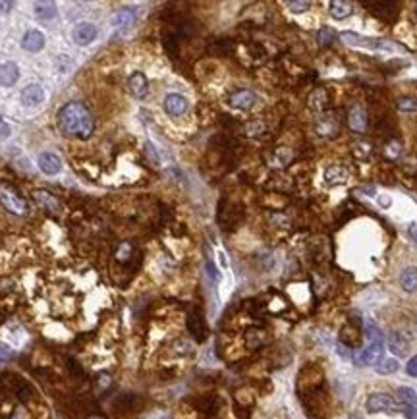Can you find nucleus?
I'll list each match as a JSON object with an SVG mask.
<instances>
[{
    "label": "nucleus",
    "instance_id": "obj_4",
    "mask_svg": "<svg viewBox=\"0 0 417 419\" xmlns=\"http://www.w3.org/2000/svg\"><path fill=\"white\" fill-rule=\"evenodd\" d=\"M367 411H371V413H394L396 404L388 394L377 392V394H371L367 398Z\"/></svg>",
    "mask_w": 417,
    "mask_h": 419
},
{
    "label": "nucleus",
    "instance_id": "obj_34",
    "mask_svg": "<svg viewBox=\"0 0 417 419\" xmlns=\"http://www.w3.org/2000/svg\"><path fill=\"white\" fill-rule=\"evenodd\" d=\"M369 153H371V145L365 143V141H359V143L354 145V155L358 156V158H367Z\"/></svg>",
    "mask_w": 417,
    "mask_h": 419
},
{
    "label": "nucleus",
    "instance_id": "obj_26",
    "mask_svg": "<svg viewBox=\"0 0 417 419\" xmlns=\"http://www.w3.org/2000/svg\"><path fill=\"white\" fill-rule=\"evenodd\" d=\"M265 340H267V334H265V331H261V329H251V331L247 332V346H249L251 350H257L259 346H263Z\"/></svg>",
    "mask_w": 417,
    "mask_h": 419
},
{
    "label": "nucleus",
    "instance_id": "obj_29",
    "mask_svg": "<svg viewBox=\"0 0 417 419\" xmlns=\"http://www.w3.org/2000/svg\"><path fill=\"white\" fill-rule=\"evenodd\" d=\"M398 108L404 112H417V99L415 97H400Z\"/></svg>",
    "mask_w": 417,
    "mask_h": 419
},
{
    "label": "nucleus",
    "instance_id": "obj_27",
    "mask_svg": "<svg viewBox=\"0 0 417 419\" xmlns=\"http://www.w3.org/2000/svg\"><path fill=\"white\" fill-rule=\"evenodd\" d=\"M317 41H319L320 47H327V45H332L336 41V31L330 29V27H323L317 35Z\"/></svg>",
    "mask_w": 417,
    "mask_h": 419
},
{
    "label": "nucleus",
    "instance_id": "obj_25",
    "mask_svg": "<svg viewBox=\"0 0 417 419\" xmlns=\"http://www.w3.org/2000/svg\"><path fill=\"white\" fill-rule=\"evenodd\" d=\"M340 338H342V344H346V346H356V344H359V332L356 327L348 325V327L342 329Z\"/></svg>",
    "mask_w": 417,
    "mask_h": 419
},
{
    "label": "nucleus",
    "instance_id": "obj_32",
    "mask_svg": "<svg viewBox=\"0 0 417 419\" xmlns=\"http://www.w3.org/2000/svg\"><path fill=\"white\" fill-rule=\"evenodd\" d=\"M286 6L290 8V12H294V14H303V12H307L311 8V2H307V0H303V2H300V0H290V2H286Z\"/></svg>",
    "mask_w": 417,
    "mask_h": 419
},
{
    "label": "nucleus",
    "instance_id": "obj_6",
    "mask_svg": "<svg viewBox=\"0 0 417 419\" xmlns=\"http://www.w3.org/2000/svg\"><path fill=\"white\" fill-rule=\"evenodd\" d=\"M382 351H384L382 344H378V342H371L367 348L359 353L358 365H361V367H367V365H378L380 360H382Z\"/></svg>",
    "mask_w": 417,
    "mask_h": 419
},
{
    "label": "nucleus",
    "instance_id": "obj_33",
    "mask_svg": "<svg viewBox=\"0 0 417 419\" xmlns=\"http://www.w3.org/2000/svg\"><path fill=\"white\" fill-rule=\"evenodd\" d=\"M16 396H18L21 402H27V400L33 396V389H31L27 382H20V384L16 386Z\"/></svg>",
    "mask_w": 417,
    "mask_h": 419
},
{
    "label": "nucleus",
    "instance_id": "obj_41",
    "mask_svg": "<svg viewBox=\"0 0 417 419\" xmlns=\"http://www.w3.org/2000/svg\"><path fill=\"white\" fill-rule=\"evenodd\" d=\"M8 356H10V350H8L6 346H0V358H2V360H6Z\"/></svg>",
    "mask_w": 417,
    "mask_h": 419
},
{
    "label": "nucleus",
    "instance_id": "obj_42",
    "mask_svg": "<svg viewBox=\"0 0 417 419\" xmlns=\"http://www.w3.org/2000/svg\"><path fill=\"white\" fill-rule=\"evenodd\" d=\"M378 203L382 205V207H390L392 199H390V197H378Z\"/></svg>",
    "mask_w": 417,
    "mask_h": 419
},
{
    "label": "nucleus",
    "instance_id": "obj_19",
    "mask_svg": "<svg viewBox=\"0 0 417 419\" xmlns=\"http://www.w3.org/2000/svg\"><path fill=\"white\" fill-rule=\"evenodd\" d=\"M388 348H390L392 353H396V356L402 358V356H406L407 350H409V342H407V338L404 334L394 332V334L390 336V340H388Z\"/></svg>",
    "mask_w": 417,
    "mask_h": 419
},
{
    "label": "nucleus",
    "instance_id": "obj_39",
    "mask_svg": "<svg viewBox=\"0 0 417 419\" xmlns=\"http://www.w3.org/2000/svg\"><path fill=\"white\" fill-rule=\"evenodd\" d=\"M407 234H409V238L417 244V222H411V224L407 226Z\"/></svg>",
    "mask_w": 417,
    "mask_h": 419
},
{
    "label": "nucleus",
    "instance_id": "obj_36",
    "mask_svg": "<svg viewBox=\"0 0 417 419\" xmlns=\"http://www.w3.org/2000/svg\"><path fill=\"white\" fill-rule=\"evenodd\" d=\"M97 384H99V386H103V389H108V386L112 384V379H110V375H108V373H99V375H97Z\"/></svg>",
    "mask_w": 417,
    "mask_h": 419
},
{
    "label": "nucleus",
    "instance_id": "obj_10",
    "mask_svg": "<svg viewBox=\"0 0 417 419\" xmlns=\"http://www.w3.org/2000/svg\"><path fill=\"white\" fill-rule=\"evenodd\" d=\"M187 331L194 334V338L197 342H203L205 336H207V327H205V321L201 317V313L194 311L189 317H187Z\"/></svg>",
    "mask_w": 417,
    "mask_h": 419
},
{
    "label": "nucleus",
    "instance_id": "obj_23",
    "mask_svg": "<svg viewBox=\"0 0 417 419\" xmlns=\"http://www.w3.org/2000/svg\"><path fill=\"white\" fill-rule=\"evenodd\" d=\"M35 14H37V18L39 20H52L54 16H56V6H54V2H37L35 4Z\"/></svg>",
    "mask_w": 417,
    "mask_h": 419
},
{
    "label": "nucleus",
    "instance_id": "obj_8",
    "mask_svg": "<svg viewBox=\"0 0 417 419\" xmlns=\"http://www.w3.org/2000/svg\"><path fill=\"white\" fill-rule=\"evenodd\" d=\"M165 110L170 116H182L187 110V101H185V97L178 95V93H170L165 99Z\"/></svg>",
    "mask_w": 417,
    "mask_h": 419
},
{
    "label": "nucleus",
    "instance_id": "obj_7",
    "mask_svg": "<svg viewBox=\"0 0 417 419\" xmlns=\"http://www.w3.org/2000/svg\"><path fill=\"white\" fill-rule=\"evenodd\" d=\"M72 37H74V41H76L78 45H89V43H93L95 37H97V27H95L93 23L81 21V23H78V25L74 27Z\"/></svg>",
    "mask_w": 417,
    "mask_h": 419
},
{
    "label": "nucleus",
    "instance_id": "obj_9",
    "mask_svg": "<svg viewBox=\"0 0 417 419\" xmlns=\"http://www.w3.org/2000/svg\"><path fill=\"white\" fill-rule=\"evenodd\" d=\"M33 197H35V201H37L45 211H49L52 215H58L60 213L58 199L50 194V191H47V189H37V191L33 194Z\"/></svg>",
    "mask_w": 417,
    "mask_h": 419
},
{
    "label": "nucleus",
    "instance_id": "obj_12",
    "mask_svg": "<svg viewBox=\"0 0 417 419\" xmlns=\"http://www.w3.org/2000/svg\"><path fill=\"white\" fill-rule=\"evenodd\" d=\"M43 99H45V91H43V87L37 85V83L27 85V87L21 91V103L27 105V107L39 105V103H43Z\"/></svg>",
    "mask_w": 417,
    "mask_h": 419
},
{
    "label": "nucleus",
    "instance_id": "obj_13",
    "mask_svg": "<svg viewBox=\"0 0 417 419\" xmlns=\"http://www.w3.org/2000/svg\"><path fill=\"white\" fill-rule=\"evenodd\" d=\"M39 168L45 174H56V172H60V168H62V160H60V156L54 155V153H43V155L39 156Z\"/></svg>",
    "mask_w": 417,
    "mask_h": 419
},
{
    "label": "nucleus",
    "instance_id": "obj_3",
    "mask_svg": "<svg viewBox=\"0 0 417 419\" xmlns=\"http://www.w3.org/2000/svg\"><path fill=\"white\" fill-rule=\"evenodd\" d=\"M342 41L348 43L351 47H367V49H380V50H394L392 45H388L387 41H380V39H367L363 35H356L351 31H346L342 33Z\"/></svg>",
    "mask_w": 417,
    "mask_h": 419
},
{
    "label": "nucleus",
    "instance_id": "obj_5",
    "mask_svg": "<svg viewBox=\"0 0 417 419\" xmlns=\"http://www.w3.org/2000/svg\"><path fill=\"white\" fill-rule=\"evenodd\" d=\"M398 400L406 419H417V394L413 389L409 386H402L398 389Z\"/></svg>",
    "mask_w": 417,
    "mask_h": 419
},
{
    "label": "nucleus",
    "instance_id": "obj_24",
    "mask_svg": "<svg viewBox=\"0 0 417 419\" xmlns=\"http://www.w3.org/2000/svg\"><path fill=\"white\" fill-rule=\"evenodd\" d=\"M309 105L313 108H317V110L327 108V105H329V95H327V91H325V89H315L309 97Z\"/></svg>",
    "mask_w": 417,
    "mask_h": 419
},
{
    "label": "nucleus",
    "instance_id": "obj_37",
    "mask_svg": "<svg viewBox=\"0 0 417 419\" xmlns=\"http://www.w3.org/2000/svg\"><path fill=\"white\" fill-rule=\"evenodd\" d=\"M336 351H338V356L342 358V360H349V358H351V351H349V348L346 346V344H342V342L336 344Z\"/></svg>",
    "mask_w": 417,
    "mask_h": 419
},
{
    "label": "nucleus",
    "instance_id": "obj_43",
    "mask_svg": "<svg viewBox=\"0 0 417 419\" xmlns=\"http://www.w3.org/2000/svg\"><path fill=\"white\" fill-rule=\"evenodd\" d=\"M12 6H14V2H0V8H4V10H8Z\"/></svg>",
    "mask_w": 417,
    "mask_h": 419
},
{
    "label": "nucleus",
    "instance_id": "obj_14",
    "mask_svg": "<svg viewBox=\"0 0 417 419\" xmlns=\"http://www.w3.org/2000/svg\"><path fill=\"white\" fill-rule=\"evenodd\" d=\"M230 105L234 108H240V110H249L255 105V95L251 91L243 89V91H236L232 97H230Z\"/></svg>",
    "mask_w": 417,
    "mask_h": 419
},
{
    "label": "nucleus",
    "instance_id": "obj_11",
    "mask_svg": "<svg viewBox=\"0 0 417 419\" xmlns=\"http://www.w3.org/2000/svg\"><path fill=\"white\" fill-rule=\"evenodd\" d=\"M127 87H130L134 97L143 99L147 95V91H149V81L141 72H136V74H132V78L127 81Z\"/></svg>",
    "mask_w": 417,
    "mask_h": 419
},
{
    "label": "nucleus",
    "instance_id": "obj_31",
    "mask_svg": "<svg viewBox=\"0 0 417 419\" xmlns=\"http://www.w3.org/2000/svg\"><path fill=\"white\" fill-rule=\"evenodd\" d=\"M132 255H134V247H132L130 244H126V242H124V244H122L120 247H118L116 259L120 261V263H127V261L132 259Z\"/></svg>",
    "mask_w": 417,
    "mask_h": 419
},
{
    "label": "nucleus",
    "instance_id": "obj_18",
    "mask_svg": "<svg viewBox=\"0 0 417 419\" xmlns=\"http://www.w3.org/2000/svg\"><path fill=\"white\" fill-rule=\"evenodd\" d=\"M134 21H136V12L132 8H124L112 16V25L116 29H127L130 25H134Z\"/></svg>",
    "mask_w": 417,
    "mask_h": 419
},
{
    "label": "nucleus",
    "instance_id": "obj_38",
    "mask_svg": "<svg viewBox=\"0 0 417 419\" xmlns=\"http://www.w3.org/2000/svg\"><path fill=\"white\" fill-rule=\"evenodd\" d=\"M406 373L409 377H417V356H413L411 360L407 361L406 365Z\"/></svg>",
    "mask_w": 417,
    "mask_h": 419
},
{
    "label": "nucleus",
    "instance_id": "obj_16",
    "mask_svg": "<svg viewBox=\"0 0 417 419\" xmlns=\"http://www.w3.org/2000/svg\"><path fill=\"white\" fill-rule=\"evenodd\" d=\"M43 45H45V37H43L41 31H35V29L27 31V33L23 35V41H21V47H23L25 50H29V52H37V50H41L43 49Z\"/></svg>",
    "mask_w": 417,
    "mask_h": 419
},
{
    "label": "nucleus",
    "instance_id": "obj_22",
    "mask_svg": "<svg viewBox=\"0 0 417 419\" xmlns=\"http://www.w3.org/2000/svg\"><path fill=\"white\" fill-rule=\"evenodd\" d=\"M329 12L334 20H344V18H348L351 14V6L348 2H342V0H332L329 6Z\"/></svg>",
    "mask_w": 417,
    "mask_h": 419
},
{
    "label": "nucleus",
    "instance_id": "obj_45",
    "mask_svg": "<svg viewBox=\"0 0 417 419\" xmlns=\"http://www.w3.org/2000/svg\"><path fill=\"white\" fill-rule=\"evenodd\" d=\"M349 419H363V417H361V415H351Z\"/></svg>",
    "mask_w": 417,
    "mask_h": 419
},
{
    "label": "nucleus",
    "instance_id": "obj_44",
    "mask_svg": "<svg viewBox=\"0 0 417 419\" xmlns=\"http://www.w3.org/2000/svg\"><path fill=\"white\" fill-rule=\"evenodd\" d=\"M89 419H105L103 415H89Z\"/></svg>",
    "mask_w": 417,
    "mask_h": 419
},
{
    "label": "nucleus",
    "instance_id": "obj_21",
    "mask_svg": "<svg viewBox=\"0 0 417 419\" xmlns=\"http://www.w3.org/2000/svg\"><path fill=\"white\" fill-rule=\"evenodd\" d=\"M400 284L406 292H415L417 290V269L415 267H407L400 274Z\"/></svg>",
    "mask_w": 417,
    "mask_h": 419
},
{
    "label": "nucleus",
    "instance_id": "obj_20",
    "mask_svg": "<svg viewBox=\"0 0 417 419\" xmlns=\"http://www.w3.org/2000/svg\"><path fill=\"white\" fill-rule=\"evenodd\" d=\"M348 124L354 132H363L367 127V118H365V112L361 110L359 107H354L349 110L348 114Z\"/></svg>",
    "mask_w": 417,
    "mask_h": 419
},
{
    "label": "nucleus",
    "instance_id": "obj_15",
    "mask_svg": "<svg viewBox=\"0 0 417 419\" xmlns=\"http://www.w3.org/2000/svg\"><path fill=\"white\" fill-rule=\"evenodd\" d=\"M348 180V170L340 165H332L325 170V182L329 185H340Z\"/></svg>",
    "mask_w": 417,
    "mask_h": 419
},
{
    "label": "nucleus",
    "instance_id": "obj_30",
    "mask_svg": "<svg viewBox=\"0 0 417 419\" xmlns=\"http://www.w3.org/2000/svg\"><path fill=\"white\" fill-rule=\"evenodd\" d=\"M365 334H367V338L371 342L382 344V332H380V329H378L375 323H367V325H365Z\"/></svg>",
    "mask_w": 417,
    "mask_h": 419
},
{
    "label": "nucleus",
    "instance_id": "obj_17",
    "mask_svg": "<svg viewBox=\"0 0 417 419\" xmlns=\"http://www.w3.org/2000/svg\"><path fill=\"white\" fill-rule=\"evenodd\" d=\"M18 76H20V72H18V66L14 62H4L0 66V85L10 87L18 81Z\"/></svg>",
    "mask_w": 417,
    "mask_h": 419
},
{
    "label": "nucleus",
    "instance_id": "obj_28",
    "mask_svg": "<svg viewBox=\"0 0 417 419\" xmlns=\"http://www.w3.org/2000/svg\"><path fill=\"white\" fill-rule=\"evenodd\" d=\"M398 361L396 360H382L377 365V373L378 375H390V373H396L398 371Z\"/></svg>",
    "mask_w": 417,
    "mask_h": 419
},
{
    "label": "nucleus",
    "instance_id": "obj_40",
    "mask_svg": "<svg viewBox=\"0 0 417 419\" xmlns=\"http://www.w3.org/2000/svg\"><path fill=\"white\" fill-rule=\"evenodd\" d=\"M147 155L153 158V163H158V155L153 151V145H151V143H147Z\"/></svg>",
    "mask_w": 417,
    "mask_h": 419
},
{
    "label": "nucleus",
    "instance_id": "obj_1",
    "mask_svg": "<svg viewBox=\"0 0 417 419\" xmlns=\"http://www.w3.org/2000/svg\"><path fill=\"white\" fill-rule=\"evenodd\" d=\"M58 126L66 136L87 139L93 134L95 120L83 103H68L58 112Z\"/></svg>",
    "mask_w": 417,
    "mask_h": 419
},
{
    "label": "nucleus",
    "instance_id": "obj_2",
    "mask_svg": "<svg viewBox=\"0 0 417 419\" xmlns=\"http://www.w3.org/2000/svg\"><path fill=\"white\" fill-rule=\"evenodd\" d=\"M0 203L4 205L6 211H10L12 215H27L29 205L20 195V191L10 184H0Z\"/></svg>",
    "mask_w": 417,
    "mask_h": 419
},
{
    "label": "nucleus",
    "instance_id": "obj_35",
    "mask_svg": "<svg viewBox=\"0 0 417 419\" xmlns=\"http://www.w3.org/2000/svg\"><path fill=\"white\" fill-rule=\"evenodd\" d=\"M400 153H402V145H400L398 141H390V143L387 145V155L388 156H392V158H394V156H398Z\"/></svg>",
    "mask_w": 417,
    "mask_h": 419
}]
</instances>
